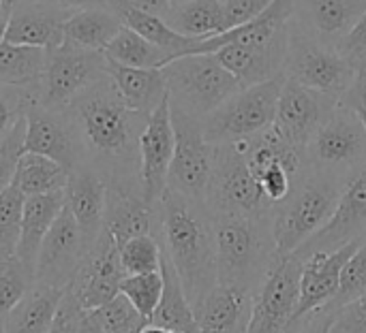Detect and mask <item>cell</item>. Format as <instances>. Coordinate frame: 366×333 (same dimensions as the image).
Masks as SVG:
<instances>
[{
	"label": "cell",
	"instance_id": "53",
	"mask_svg": "<svg viewBox=\"0 0 366 333\" xmlns=\"http://www.w3.org/2000/svg\"><path fill=\"white\" fill-rule=\"evenodd\" d=\"M17 2H19V0H2V6H4V11H6V13H11V9H13Z\"/></svg>",
	"mask_w": 366,
	"mask_h": 333
},
{
	"label": "cell",
	"instance_id": "55",
	"mask_svg": "<svg viewBox=\"0 0 366 333\" xmlns=\"http://www.w3.org/2000/svg\"><path fill=\"white\" fill-rule=\"evenodd\" d=\"M0 333H4V332H2V325H0Z\"/></svg>",
	"mask_w": 366,
	"mask_h": 333
},
{
	"label": "cell",
	"instance_id": "38",
	"mask_svg": "<svg viewBox=\"0 0 366 333\" xmlns=\"http://www.w3.org/2000/svg\"><path fill=\"white\" fill-rule=\"evenodd\" d=\"M163 293V274L150 272V274H133L124 276L120 282V295H124L131 306L150 323Z\"/></svg>",
	"mask_w": 366,
	"mask_h": 333
},
{
	"label": "cell",
	"instance_id": "36",
	"mask_svg": "<svg viewBox=\"0 0 366 333\" xmlns=\"http://www.w3.org/2000/svg\"><path fill=\"white\" fill-rule=\"evenodd\" d=\"M103 53L107 60L133 68H165L169 62L176 60L174 53L146 41L142 34H137L127 26L114 36V41L107 45Z\"/></svg>",
	"mask_w": 366,
	"mask_h": 333
},
{
	"label": "cell",
	"instance_id": "34",
	"mask_svg": "<svg viewBox=\"0 0 366 333\" xmlns=\"http://www.w3.org/2000/svg\"><path fill=\"white\" fill-rule=\"evenodd\" d=\"M47 64V51L30 45L0 41V83L17 88L41 86Z\"/></svg>",
	"mask_w": 366,
	"mask_h": 333
},
{
	"label": "cell",
	"instance_id": "12",
	"mask_svg": "<svg viewBox=\"0 0 366 333\" xmlns=\"http://www.w3.org/2000/svg\"><path fill=\"white\" fill-rule=\"evenodd\" d=\"M172 105V103H169ZM172 124L176 133V150L169 167L167 190H174L191 201L206 203L212 178V152L206 141L202 120L172 105Z\"/></svg>",
	"mask_w": 366,
	"mask_h": 333
},
{
	"label": "cell",
	"instance_id": "43",
	"mask_svg": "<svg viewBox=\"0 0 366 333\" xmlns=\"http://www.w3.org/2000/svg\"><path fill=\"white\" fill-rule=\"evenodd\" d=\"M103 333H139L148 321L131 306L124 295H116L105 306L92 310Z\"/></svg>",
	"mask_w": 366,
	"mask_h": 333
},
{
	"label": "cell",
	"instance_id": "14",
	"mask_svg": "<svg viewBox=\"0 0 366 333\" xmlns=\"http://www.w3.org/2000/svg\"><path fill=\"white\" fill-rule=\"evenodd\" d=\"M86 252H88V246L81 235V229L64 203L62 212L58 214L49 233L43 240V246L36 259L34 282L47 285L54 289H69L77 276V270Z\"/></svg>",
	"mask_w": 366,
	"mask_h": 333
},
{
	"label": "cell",
	"instance_id": "3",
	"mask_svg": "<svg viewBox=\"0 0 366 333\" xmlns=\"http://www.w3.org/2000/svg\"><path fill=\"white\" fill-rule=\"evenodd\" d=\"M217 282L255 293L277 261L272 218L212 214Z\"/></svg>",
	"mask_w": 366,
	"mask_h": 333
},
{
	"label": "cell",
	"instance_id": "20",
	"mask_svg": "<svg viewBox=\"0 0 366 333\" xmlns=\"http://www.w3.org/2000/svg\"><path fill=\"white\" fill-rule=\"evenodd\" d=\"M103 229L120 248L133 237L157 235L159 205L144 199L139 180H112L107 182Z\"/></svg>",
	"mask_w": 366,
	"mask_h": 333
},
{
	"label": "cell",
	"instance_id": "26",
	"mask_svg": "<svg viewBox=\"0 0 366 333\" xmlns=\"http://www.w3.org/2000/svg\"><path fill=\"white\" fill-rule=\"evenodd\" d=\"M253 293L219 285L193 308L199 333H247Z\"/></svg>",
	"mask_w": 366,
	"mask_h": 333
},
{
	"label": "cell",
	"instance_id": "19",
	"mask_svg": "<svg viewBox=\"0 0 366 333\" xmlns=\"http://www.w3.org/2000/svg\"><path fill=\"white\" fill-rule=\"evenodd\" d=\"M24 152L47 156L62 165L69 173L75 167L84 165L81 145L66 109H47L43 105H32L26 111Z\"/></svg>",
	"mask_w": 366,
	"mask_h": 333
},
{
	"label": "cell",
	"instance_id": "9",
	"mask_svg": "<svg viewBox=\"0 0 366 333\" xmlns=\"http://www.w3.org/2000/svg\"><path fill=\"white\" fill-rule=\"evenodd\" d=\"M358 68L345 60L337 47L324 45L309 36L294 19L290 21V43L285 60V77L311 90L341 98L354 83Z\"/></svg>",
	"mask_w": 366,
	"mask_h": 333
},
{
	"label": "cell",
	"instance_id": "18",
	"mask_svg": "<svg viewBox=\"0 0 366 333\" xmlns=\"http://www.w3.org/2000/svg\"><path fill=\"white\" fill-rule=\"evenodd\" d=\"M366 235V169L352 175L341 190L330 220L294 255L302 261L315 252L339 250Z\"/></svg>",
	"mask_w": 366,
	"mask_h": 333
},
{
	"label": "cell",
	"instance_id": "30",
	"mask_svg": "<svg viewBox=\"0 0 366 333\" xmlns=\"http://www.w3.org/2000/svg\"><path fill=\"white\" fill-rule=\"evenodd\" d=\"M124 28L120 15L109 4L73 11L64 24V41L84 49L105 51L114 36Z\"/></svg>",
	"mask_w": 366,
	"mask_h": 333
},
{
	"label": "cell",
	"instance_id": "47",
	"mask_svg": "<svg viewBox=\"0 0 366 333\" xmlns=\"http://www.w3.org/2000/svg\"><path fill=\"white\" fill-rule=\"evenodd\" d=\"M337 51L350 60L356 68L366 66V13L358 19V24L339 41Z\"/></svg>",
	"mask_w": 366,
	"mask_h": 333
},
{
	"label": "cell",
	"instance_id": "41",
	"mask_svg": "<svg viewBox=\"0 0 366 333\" xmlns=\"http://www.w3.org/2000/svg\"><path fill=\"white\" fill-rule=\"evenodd\" d=\"M366 293V235L362 237L360 246L356 248V252L347 259V263L341 270V278H339V291L332 299V304L328 306L330 310H341L343 306L356 302L358 297H362Z\"/></svg>",
	"mask_w": 366,
	"mask_h": 333
},
{
	"label": "cell",
	"instance_id": "33",
	"mask_svg": "<svg viewBox=\"0 0 366 333\" xmlns=\"http://www.w3.org/2000/svg\"><path fill=\"white\" fill-rule=\"evenodd\" d=\"M114 11L120 15L122 24L127 28L135 30L146 41L167 49L176 58L195 53V47L202 41V39H191V36L176 32L163 17H157V15H150V13L137 11V9H129V6H114Z\"/></svg>",
	"mask_w": 366,
	"mask_h": 333
},
{
	"label": "cell",
	"instance_id": "27",
	"mask_svg": "<svg viewBox=\"0 0 366 333\" xmlns=\"http://www.w3.org/2000/svg\"><path fill=\"white\" fill-rule=\"evenodd\" d=\"M62 208H64V190L26 197L24 214H21V233H19L15 257L32 276L36 270V259H39L43 240L49 233L58 214L62 212Z\"/></svg>",
	"mask_w": 366,
	"mask_h": 333
},
{
	"label": "cell",
	"instance_id": "1",
	"mask_svg": "<svg viewBox=\"0 0 366 333\" xmlns=\"http://www.w3.org/2000/svg\"><path fill=\"white\" fill-rule=\"evenodd\" d=\"M66 113L86 165L94 167L107 182L139 180V137L148 116L124 105L109 75L79 92Z\"/></svg>",
	"mask_w": 366,
	"mask_h": 333
},
{
	"label": "cell",
	"instance_id": "51",
	"mask_svg": "<svg viewBox=\"0 0 366 333\" xmlns=\"http://www.w3.org/2000/svg\"><path fill=\"white\" fill-rule=\"evenodd\" d=\"M32 2H45V4H54L66 11H79L86 6H97V4H107L105 0H32Z\"/></svg>",
	"mask_w": 366,
	"mask_h": 333
},
{
	"label": "cell",
	"instance_id": "16",
	"mask_svg": "<svg viewBox=\"0 0 366 333\" xmlns=\"http://www.w3.org/2000/svg\"><path fill=\"white\" fill-rule=\"evenodd\" d=\"M124 276L118 246L103 229L99 240L88 248L69 291L84 310H97L120 295V282Z\"/></svg>",
	"mask_w": 366,
	"mask_h": 333
},
{
	"label": "cell",
	"instance_id": "7",
	"mask_svg": "<svg viewBox=\"0 0 366 333\" xmlns=\"http://www.w3.org/2000/svg\"><path fill=\"white\" fill-rule=\"evenodd\" d=\"M212 178L208 186L206 205L210 214L272 218L274 208L264 197L253 178L242 141L212 145Z\"/></svg>",
	"mask_w": 366,
	"mask_h": 333
},
{
	"label": "cell",
	"instance_id": "25",
	"mask_svg": "<svg viewBox=\"0 0 366 333\" xmlns=\"http://www.w3.org/2000/svg\"><path fill=\"white\" fill-rule=\"evenodd\" d=\"M287 39L264 47H244V45H223L214 51V58L225 71H229L242 88L270 81L285 75L287 60Z\"/></svg>",
	"mask_w": 366,
	"mask_h": 333
},
{
	"label": "cell",
	"instance_id": "6",
	"mask_svg": "<svg viewBox=\"0 0 366 333\" xmlns=\"http://www.w3.org/2000/svg\"><path fill=\"white\" fill-rule=\"evenodd\" d=\"M285 75L232 94L221 107L202 120L204 137L210 145L247 141L274 124L277 103Z\"/></svg>",
	"mask_w": 366,
	"mask_h": 333
},
{
	"label": "cell",
	"instance_id": "50",
	"mask_svg": "<svg viewBox=\"0 0 366 333\" xmlns=\"http://www.w3.org/2000/svg\"><path fill=\"white\" fill-rule=\"evenodd\" d=\"M332 319H335V310L324 308V310L313 312L311 317H307L292 333H330Z\"/></svg>",
	"mask_w": 366,
	"mask_h": 333
},
{
	"label": "cell",
	"instance_id": "13",
	"mask_svg": "<svg viewBox=\"0 0 366 333\" xmlns=\"http://www.w3.org/2000/svg\"><path fill=\"white\" fill-rule=\"evenodd\" d=\"M302 261L296 255L277 257L266 278L253 293L247 333H283L300 297Z\"/></svg>",
	"mask_w": 366,
	"mask_h": 333
},
{
	"label": "cell",
	"instance_id": "48",
	"mask_svg": "<svg viewBox=\"0 0 366 333\" xmlns=\"http://www.w3.org/2000/svg\"><path fill=\"white\" fill-rule=\"evenodd\" d=\"M339 103L343 107H347L350 111L356 113V118L362 122L366 128V66L358 68L354 83L345 90V94L339 98Z\"/></svg>",
	"mask_w": 366,
	"mask_h": 333
},
{
	"label": "cell",
	"instance_id": "35",
	"mask_svg": "<svg viewBox=\"0 0 366 333\" xmlns=\"http://www.w3.org/2000/svg\"><path fill=\"white\" fill-rule=\"evenodd\" d=\"M13 182L26 197L62 193L69 182V171L47 156L24 152L17 160Z\"/></svg>",
	"mask_w": 366,
	"mask_h": 333
},
{
	"label": "cell",
	"instance_id": "49",
	"mask_svg": "<svg viewBox=\"0 0 366 333\" xmlns=\"http://www.w3.org/2000/svg\"><path fill=\"white\" fill-rule=\"evenodd\" d=\"M112 9L114 6H129V9H137L157 17H167V13L172 11V2L169 0H105Z\"/></svg>",
	"mask_w": 366,
	"mask_h": 333
},
{
	"label": "cell",
	"instance_id": "52",
	"mask_svg": "<svg viewBox=\"0 0 366 333\" xmlns=\"http://www.w3.org/2000/svg\"><path fill=\"white\" fill-rule=\"evenodd\" d=\"M139 333H176V332H169V329H163V327H157V325H150V323H148V325H146V327H144Z\"/></svg>",
	"mask_w": 366,
	"mask_h": 333
},
{
	"label": "cell",
	"instance_id": "54",
	"mask_svg": "<svg viewBox=\"0 0 366 333\" xmlns=\"http://www.w3.org/2000/svg\"><path fill=\"white\" fill-rule=\"evenodd\" d=\"M172 2V6H178V4H182V2H187V0H169Z\"/></svg>",
	"mask_w": 366,
	"mask_h": 333
},
{
	"label": "cell",
	"instance_id": "31",
	"mask_svg": "<svg viewBox=\"0 0 366 333\" xmlns=\"http://www.w3.org/2000/svg\"><path fill=\"white\" fill-rule=\"evenodd\" d=\"M161 274H163V293H161V302L150 319V325H157V327L176 333H199L193 306L184 293V287L178 278L176 267L172 265V261L167 259L165 252L161 259Z\"/></svg>",
	"mask_w": 366,
	"mask_h": 333
},
{
	"label": "cell",
	"instance_id": "32",
	"mask_svg": "<svg viewBox=\"0 0 366 333\" xmlns=\"http://www.w3.org/2000/svg\"><path fill=\"white\" fill-rule=\"evenodd\" d=\"M165 21L176 32L191 39H210L225 32L221 0H187L178 6H172Z\"/></svg>",
	"mask_w": 366,
	"mask_h": 333
},
{
	"label": "cell",
	"instance_id": "46",
	"mask_svg": "<svg viewBox=\"0 0 366 333\" xmlns=\"http://www.w3.org/2000/svg\"><path fill=\"white\" fill-rule=\"evenodd\" d=\"M223 15H225V30L242 26L264 13L272 0H221Z\"/></svg>",
	"mask_w": 366,
	"mask_h": 333
},
{
	"label": "cell",
	"instance_id": "40",
	"mask_svg": "<svg viewBox=\"0 0 366 333\" xmlns=\"http://www.w3.org/2000/svg\"><path fill=\"white\" fill-rule=\"evenodd\" d=\"M34 276L19 263L17 257L0 261V325L6 314L24 299V295L32 289Z\"/></svg>",
	"mask_w": 366,
	"mask_h": 333
},
{
	"label": "cell",
	"instance_id": "5",
	"mask_svg": "<svg viewBox=\"0 0 366 333\" xmlns=\"http://www.w3.org/2000/svg\"><path fill=\"white\" fill-rule=\"evenodd\" d=\"M169 103L184 113L204 120L232 94L242 90L238 79L221 66L214 53L180 56L165 68Z\"/></svg>",
	"mask_w": 366,
	"mask_h": 333
},
{
	"label": "cell",
	"instance_id": "15",
	"mask_svg": "<svg viewBox=\"0 0 366 333\" xmlns=\"http://www.w3.org/2000/svg\"><path fill=\"white\" fill-rule=\"evenodd\" d=\"M176 150V133L172 124V105L167 98L148 116L139 137V186L150 205H159L165 190L169 167Z\"/></svg>",
	"mask_w": 366,
	"mask_h": 333
},
{
	"label": "cell",
	"instance_id": "2",
	"mask_svg": "<svg viewBox=\"0 0 366 333\" xmlns=\"http://www.w3.org/2000/svg\"><path fill=\"white\" fill-rule=\"evenodd\" d=\"M163 252L178 272L184 293L195 308L217 287L214 220L206 203L165 190L159 203V231Z\"/></svg>",
	"mask_w": 366,
	"mask_h": 333
},
{
	"label": "cell",
	"instance_id": "22",
	"mask_svg": "<svg viewBox=\"0 0 366 333\" xmlns=\"http://www.w3.org/2000/svg\"><path fill=\"white\" fill-rule=\"evenodd\" d=\"M71 13L73 11L45 2L19 0L9 13L2 41L49 51L64 41V24Z\"/></svg>",
	"mask_w": 366,
	"mask_h": 333
},
{
	"label": "cell",
	"instance_id": "4",
	"mask_svg": "<svg viewBox=\"0 0 366 333\" xmlns=\"http://www.w3.org/2000/svg\"><path fill=\"white\" fill-rule=\"evenodd\" d=\"M341 190L343 182L307 169L292 195L272 212V235L279 257L294 255L330 220Z\"/></svg>",
	"mask_w": 366,
	"mask_h": 333
},
{
	"label": "cell",
	"instance_id": "28",
	"mask_svg": "<svg viewBox=\"0 0 366 333\" xmlns=\"http://www.w3.org/2000/svg\"><path fill=\"white\" fill-rule=\"evenodd\" d=\"M107 75L124 105L144 116H150L169 94L163 68H133L107 60Z\"/></svg>",
	"mask_w": 366,
	"mask_h": 333
},
{
	"label": "cell",
	"instance_id": "10",
	"mask_svg": "<svg viewBox=\"0 0 366 333\" xmlns=\"http://www.w3.org/2000/svg\"><path fill=\"white\" fill-rule=\"evenodd\" d=\"M247 165L272 208L281 205L307 173L305 152L292 145L274 124L242 141Z\"/></svg>",
	"mask_w": 366,
	"mask_h": 333
},
{
	"label": "cell",
	"instance_id": "44",
	"mask_svg": "<svg viewBox=\"0 0 366 333\" xmlns=\"http://www.w3.org/2000/svg\"><path fill=\"white\" fill-rule=\"evenodd\" d=\"M24 135H26V118L19 120L13 133L0 143V195L15 178L17 160L24 154Z\"/></svg>",
	"mask_w": 366,
	"mask_h": 333
},
{
	"label": "cell",
	"instance_id": "37",
	"mask_svg": "<svg viewBox=\"0 0 366 333\" xmlns=\"http://www.w3.org/2000/svg\"><path fill=\"white\" fill-rule=\"evenodd\" d=\"M24 203L26 195L17 188L15 182H11L0 195V261L11 259L17 252Z\"/></svg>",
	"mask_w": 366,
	"mask_h": 333
},
{
	"label": "cell",
	"instance_id": "17",
	"mask_svg": "<svg viewBox=\"0 0 366 333\" xmlns=\"http://www.w3.org/2000/svg\"><path fill=\"white\" fill-rule=\"evenodd\" d=\"M337 105H339L337 98L285 77L277 103L274 128L292 145L305 152L317 128L324 124V120L330 116V111Z\"/></svg>",
	"mask_w": 366,
	"mask_h": 333
},
{
	"label": "cell",
	"instance_id": "24",
	"mask_svg": "<svg viewBox=\"0 0 366 333\" xmlns=\"http://www.w3.org/2000/svg\"><path fill=\"white\" fill-rule=\"evenodd\" d=\"M107 199V180L90 165H79L69 173L64 188V203L77 220L86 246L90 248L103 233Z\"/></svg>",
	"mask_w": 366,
	"mask_h": 333
},
{
	"label": "cell",
	"instance_id": "11",
	"mask_svg": "<svg viewBox=\"0 0 366 333\" xmlns=\"http://www.w3.org/2000/svg\"><path fill=\"white\" fill-rule=\"evenodd\" d=\"M107 75V58L103 51L84 49L62 41L47 51V64L39 86V103L47 109H66L71 101Z\"/></svg>",
	"mask_w": 366,
	"mask_h": 333
},
{
	"label": "cell",
	"instance_id": "21",
	"mask_svg": "<svg viewBox=\"0 0 366 333\" xmlns=\"http://www.w3.org/2000/svg\"><path fill=\"white\" fill-rule=\"evenodd\" d=\"M362 237L339 248L332 252H315L307 259H302V276H300V297L296 312L285 327L283 333H292L307 317L313 312H320L328 308L339 291V278L341 270L347 263V259L356 252Z\"/></svg>",
	"mask_w": 366,
	"mask_h": 333
},
{
	"label": "cell",
	"instance_id": "45",
	"mask_svg": "<svg viewBox=\"0 0 366 333\" xmlns=\"http://www.w3.org/2000/svg\"><path fill=\"white\" fill-rule=\"evenodd\" d=\"M330 333H366V293L335 312Z\"/></svg>",
	"mask_w": 366,
	"mask_h": 333
},
{
	"label": "cell",
	"instance_id": "39",
	"mask_svg": "<svg viewBox=\"0 0 366 333\" xmlns=\"http://www.w3.org/2000/svg\"><path fill=\"white\" fill-rule=\"evenodd\" d=\"M120 252V263L127 276L133 274H150V272H161V259H163V248L157 235H142L133 237L127 244L118 248Z\"/></svg>",
	"mask_w": 366,
	"mask_h": 333
},
{
	"label": "cell",
	"instance_id": "8",
	"mask_svg": "<svg viewBox=\"0 0 366 333\" xmlns=\"http://www.w3.org/2000/svg\"><path fill=\"white\" fill-rule=\"evenodd\" d=\"M307 169L347 182L366 169V128L341 103L330 111L305 150Z\"/></svg>",
	"mask_w": 366,
	"mask_h": 333
},
{
	"label": "cell",
	"instance_id": "42",
	"mask_svg": "<svg viewBox=\"0 0 366 333\" xmlns=\"http://www.w3.org/2000/svg\"><path fill=\"white\" fill-rule=\"evenodd\" d=\"M39 103V86L17 88L0 83V143L13 133L19 120L26 118V111Z\"/></svg>",
	"mask_w": 366,
	"mask_h": 333
},
{
	"label": "cell",
	"instance_id": "29",
	"mask_svg": "<svg viewBox=\"0 0 366 333\" xmlns=\"http://www.w3.org/2000/svg\"><path fill=\"white\" fill-rule=\"evenodd\" d=\"M66 289H54L47 285H32L24 299L6 314L2 323L4 333H49L58 314L60 302Z\"/></svg>",
	"mask_w": 366,
	"mask_h": 333
},
{
	"label": "cell",
	"instance_id": "23",
	"mask_svg": "<svg viewBox=\"0 0 366 333\" xmlns=\"http://www.w3.org/2000/svg\"><path fill=\"white\" fill-rule=\"evenodd\" d=\"M366 13V0H294L292 19L315 41L337 47Z\"/></svg>",
	"mask_w": 366,
	"mask_h": 333
}]
</instances>
